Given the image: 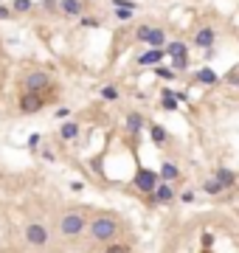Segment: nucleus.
I'll return each mask as SVG.
<instances>
[{"label": "nucleus", "instance_id": "1", "mask_svg": "<svg viewBox=\"0 0 239 253\" xmlns=\"http://www.w3.org/2000/svg\"><path fill=\"white\" fill-rule=\"evenodd\" d=\"M87 231H90V239H96V242H110L115 233H118V222H115L113 217H107V214H104V217H96V219H93L90 225H87Z\"/></svg>", "mask_w": 239, "mask_h": 253}, {"label": "nucleus", "instance_id": "2", "mask_svg": "<svg viewBox=\"0 0 239 253\" xmlns=\"http://www.w3.org/2000/svg\"><path fill=\"white\" fill-rule=\"evenodd\" d=\"M87 228V219L82 211H68V214H62L59 219V231H62V236H82Z\"/></svg>", "mask_w": 239, "mask_h": 253}, {"label": "nucleus", "instance_id": "3", "mask_svg": "<svg viewBox=\"0 0 239 253\" xmlns=\"http://www.w3.org/2000/svg\"><path fill=\"white\" fill-rule=\"evenodd\" d=\"M135 37L141 40V42H147L149 48H158V51H163V48H166V34H163L160 28H152V25H141Z\"/></svg>", "mask_w": 239, "mask_h": 253}, {"label": "nucleus", "instance_id": "4", "mask_svg": "<svg viewBox=\"0 0 239 253\" xmlns=\"http://www.w3.org/2000/svg\"><path fill=\"white\" fill-rule=\"evenodd\" d=\"M158 172H152V169H138L135 172V189L138 191H144V194H155V189H158Z\"/></svg>", "mask_w": 239, "mask_h": 253}, {"label": "nucleus", "instance_id": "5", "mask_svg": "<svg viewBox=\"0 0 239 253\" xmlns=\"http://www.w3.org/2000/svg\"><path fill=\"white\" fill-rule=\"evenodd\" d=\"M48 228L43 225V222H28L25 225V242L28 245H34V248H45L48 245Z\"/></svg>", "mask_w": 239, "mask_h": 253}, {"label": "nucleus", "instance_id": "6", "mask_svg": "<svg viewBox=\"0 0 239 253\" xmlns=\"http://www.w3.org/2000/svg\"><path fill=\"white\" fill-rule=\"evenodd\" d=\"M48 84H51L48 73L37 70V73H28V79H25V90H28V93H37V96H40V90H45Z\"/></svg>", "mask_w": 239, "mask_h": 253}, {"label": "nucleus", "instance_id": "7", "mask_svg": "<svg viewBox=\"0 0 239 253\" xmlns=\"http://www.w3.org/2000/svg\"><path fill=\"white\" fill-rule=\"evenodd\" d=\"M59 9L65 17H79L85 14V0H59Z\"/></svg>", "mask_w": 239, "mask_h": 253}, {"label": "nucleus", "instance_id": "8", "mask_svg": "<svg viewBox=\"0 0 239 253\" xmlns=\"http://www.w3.org/2000/svg\"><path fill=\"white\" fill-rule=\"evenodd\" d=\"M20 110L23 113H40L43 110V99L37 93H25L23 99H20Z\"/></svg>", "mask_w": 239, "mask_h": 253}, {"label": "nucleus", "instance_id": "9", "mask_svg": "<svg viewBox=\"0 0 239 253\" xmlns=\"http://www.w3.org/2000/svg\"><path fill=\"white\" fill-rule=\"evenodd\" d=\"M214 28H200L197 31V37H194V45L197 48H205V51H211L214 48Z\"/></svg>", "mask_w": 239, "mask_h": 253}, {"label": "nucleus", "instance_id": "10", "mask_svg": "<svg viewBox=\"0 0 239 253\" xmlns=\"http://www.w3.org/2000/svg\"><path fill=\"white\" fill-rule=\"evenodd\" d=\"M166 57V51H158V48H149L147 54H141V57H138V62H141V65H144V68H158V62L160 59Z\"/></svg>", "mask_w": 239, "mask_h": 253}, {"label": "nucleus", "instance_id": "11", "mask_svg": "<svg viewBox=\"0 0 239 253\" xmlns=\"http://www.w3.org/2000/svg\"><path fill=\"white\" fill-rule=\"evenodd\" d=\"M152 200H155V203H160V206H166V203H172V200H174V189H172V183H160L158 189H155V194H152Z\"/></svg>", "mask_w": 239, "mask_h": 253}, {"label": "nucleus", "instance_id": "12", "mask_svg": "<svg viewBox=\"0 0 239 253\" xmlns=\"http://www.w3.org/2000/svg\"><path fill=\"white\" fill-rule=\"evenodd\" d=\"M160 180H163V183H172V180H177V177H180V169H177V166H174V163H163V166H160Z\"/></svg>", "mask_w": 239, "mask_h": 253}, {"label": "nucleus", "instance_id": "13", "mask_svg": "<svg viewBox=\"0 0 239 253\" xmlns=\"http://www.w3.org/2000/svg\"><path fill=\"white\" fill-rule=\"evenodd\" d=\"M166 57L169 59H186V54H189V48L183 45V42H166Z\"/></svg>", "mask_w": 239, "mask_h": 253}, {"label": "nucleus", "instance_id": "14", "mask_svg": "<svg viewBox=\"0 0 239 253\" xmlns=\"http://www.w3.org/2000/svg\"><path fill=\"white\" fill-rule=\"evenodd\" d=\"M194 79L200 82V84H217V82H219V76H217L211 68H200L197 73H194Z\"/></svg>", "mask_w": 239, "mask_h": 253}, {"label": "nucleus", "instance_id": "15", "mask_svg": "<svg viewBox=\"0 0 239 253\" xmlns=\"http://www.w3.org/2000/svg\"><path fill=\"white\" fill-rule=\"evenodd\" d=\"M214 180H219V183L228 189V186L237 183V172H231V169H217V172H214Z\"/></svg>", "mask_w": 239, "mask_h": 253}, {"label": "nucleus", "instance_id": "16", "mask_svg": "<svg viewBox=\"0 0 239 253\" xmlns=\"http://www.w3.org/2000/svg\"><path fill=\"white\" fill-rule=\"evenodd\" d=\"M59 135H62L65 141L79 138V124H76V121H68V124H62V129H59Z\"/></svg>", "mask_w": 239, "mask_h": 253}, {"label": "nucleus", "instance_id": "17", "mask_svg": "<svg viewBox=\"0 0 239 253\" xmlns=\"http://www.w3.org/2000/svg\"><path fill=\"white\" fill-rule=\"evenodd\" d=\"M149 132H152V141H155V144H166V138H169V132H166L160 124H152Z\"/></svg>", "mask_w": 239, "mask_h": 253}, {"label": "nucleus", "instance_id": "18", "mask_svg": "<svg viewBox=\"0 0 239 253\" xmlns=\"http://www.w3.org/2000/svg\"><path fill=\"white\" fill-rule=\"evenodd\" d=\"M135 9H132V6H118V9H115V20H121V23H127V20H132V17H135Z\"/></svg>", "mask_w": 239, "mask_h": 253}, {"label": "nucleus", "instance_id": "19", "mask_svg": "<svg viewBox=\"0 0 239 253\" xmlns=\"http://www.w3.org/2000/svg\"><path fill=\"white\" fill-rule=\"evenodd\" d=\"M141 126H144V118H141L138 113H130V115H127V129H130V132H138Z\"/></svg>", "mask_w": 239, "mask_h": 253}, {"label": "nucleus", "instance_id": "20", "mask_svg": "<svg viewBox=\"0 0 239 253\" xmlns=\"http://www.w3.org/2000/svg\"><path fill=\"white\" fill-rule=\"evenodd\" d=\"M222 189H225V186L219 183V180H205V183H203L205 194H222Z\"/></svg>", "mask_w": 239, "mask_h": 253}, {"label": "nucleus", "instance_id": "21", "mask_svg": "<svg viewBox=\"0 0 239 253\" xmlns=\"http://www.w3.org/2000/svg\"><path fill=\"white\" fill-rule=\"evenodd\" d=\"M163 110H177V96L172 90H163Z\"/></svg>", "mask_w": 239, "mask_h": 253}, {"label": "nucleus", "instance_id": "22", "mask_svg": "<svg viewBox=\"0 0 239 253\" xmlns=\"http://www.w3.org/2000/svg\"><path fill=\"white\" fill-rule=\"evenodd\" d=\"M12 9L17 14H25V12H31V0H14L12 3Z\"/></svg>", "mask_w": 239, "mask_h": 253}, {"label": "nucleus", "instance_id": "23", "mask_svg": "<svg viewBox=\"0 0 239 253\" xmlns=\"http://www.w3.org/2000/svg\"><path fill=\"white\" fill-rule=\"evenodd\" d=\"M155 73H158V76H160V79H174V70H172V68H163V65H158V68H155Z\"/></svg>", "mask_w": 239, "mask_h": 253}, {"label": "nucleus", "instance_id": "24", "mask_svg": "<svg viewBox=\"0 0 239 253\" xmlns=\"http://www.w3.org/2000/svg\"><path fill=\"white\" fill-rule=\"evenodd\" d=\"M104 253H130V248L121 245V242H113V245H107V251Z\"/></svg>", "mask_w": 239, "mask_h": 253}, {"label": "nucleus", "instance_id": "25", "mask_svg": "<svg viewBox=\"0 0 239 253\" xmlns=\"http://www.w3.org/2000/svg\"><path fill=\"white\" fill-rule=\"evenodd\" d=\"M102 99L113 102V99H118V90H115V87H104V90H102Z\"/></svg>", "mask_w": 239, "mask_h": 253}, {"label": "nucleus", "instance_id": "26", "mask_svg": "<svg viewBox=\"0 0 239 253\" xmlns=\"http://www.w3.org/2000/svg\"><path fill=\"white\" fill-rule=\"evenodd\" d=\"M172 65H174V70H186L189 68V59H172Z\"/></svg>", "mask_w": 239, "mask_h": 253}, {"label": "nucleus", "instance_id": "27", "mask_svg": "<svg viewBox=\"0 0 239 253\" xmlns=\"http://www.w3.org/2000/svg\"><path fill=\"white\" fill-rule=\"evenodd\" d=\"M37 147H40V135H31V138H28V149H37Z\"/></svg>", "mask_w": 239, "mask_h": 253}, {"label": "nucleus", "instance_id": "28", "mask_svg": "<svg viewBox=\"0 0 239 253\" xmlns=\"http://www.w3.org/2000/svg\"><path fill=\"white\" fill-rule=\"evenodd\" d=\"M180 200H183V203H194V191H192V189H189V191H183Z\"/></svg>", "mask_w": 239, "mask_h": 253}, {"label": "nucleus", "instance_id": "29", "mask_svg": "<svg viewBox=\"0 0 239 253\" xmlns=\"http://www.w3.org/2000/svg\"><path fill=\"white\" fill-rule=\"evenodd\" d=\"M203 245H205V248H211V245H214V236H211L208 231H205V233H203Z\"/></svg>", "mask_w": 239, "mask_h": 253}, {"label": "nucleus", "instance_id": "30", "mask_svg": "<svg viewBox=\"0 0 239 253\" xmlns=\"http://www.w3.org/2000/svg\"><path fill=\"white\" fill-rule=\"evenodd\" d=\"M228 82H231V84H237V82H239V70H237V68L228 73Z\"/></svg>", "mask_w": 239, "mask_h": 253}, {"label": "nucleus", "instance_id": "31", "mask_svg": "<svg viewBox=\"0 0 239 253\" xmlns=\"http://www.w3.org/2000/svg\"><path fill=\"white\" fill-rule=\"evenodd\" d=\"M70 189H73V191H85V183H82V180H73V183H70Z\"/></svg>", "mask_w": 239, "mask_h": 253}, {"label": "nucleus", "instance_id": "32", "mask_svg": "<svg viewBox=\"0 0 239 253\" xmlns=\"http://www.w3.org/2000/svg\"><path fill=\"white\" fill-rule=\"evenodd\" d=\"M9 14H12L9 9H3V6H0V17H9Z\"/></svg>", "mask_w": 239, "mask_h": 253}]
</instances>
